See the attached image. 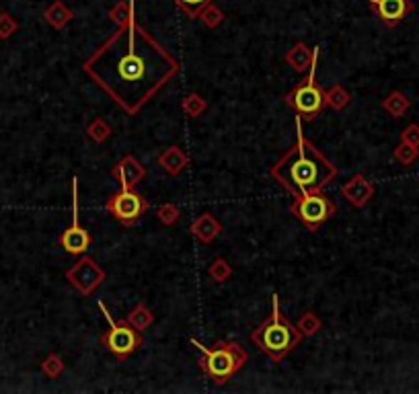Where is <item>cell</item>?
I'll return each instance as SVG.
<instances>
[{"label": "cell", "instance_id": "cell-1", "mask_svg": "<svg viewBox=\"0 0 419 394\" xmlns=\"http://www.w3.org/2000/svg\"><path fill=\"white\" fill-rule=\"evenodd\" d=\"M126 37H128L126 50L117 54L113 52L110 43H105L99 52L111 55L113 60L107 62L92 55L87 62V72L120 105L134 111L159 87H163V82H166L177 68L175 62L166 54L157 55L152 60L150 55H144L136 50V23L132 15V4H129Z\"/></svg>", "mask_w": 419, "mask_h": 394}, {"label": "cell", "instance_id": "cell-2", "mask_svg": "<svg viewBox=\"0 0 419 394\" xmlns=\"http://www.w3.org/2000/svg\"><path fill=\"white\" fill-rule=\"evenodd\" d=\"M296 132H298L296 144L272 171L275 179L294 197L321 191L335 175V169L314 150L312 144L304 140L300 119H296Z\"/></svg>", "mask_w": 419, "mask_h": 394}, {"label": "cell", "instance_id": "cell-3", "mask_svg": "<svg viewBox=\"0 0 419 394\" xmlns=\"http://www.w3.org/2000/svg\"><path fill=\"white\" fill-rule=\"evenodd\" d=\"M298 341H300L298 331L284 319V314L280 312L277 296H274V312L265 323L257 326V331L253 333V343L263 353L280 361L298 345Z\"/></svg>", "mask_w": 419, "mask_h": 394}, {"label": "cell", "instance_id": "cell-4", "mask_svg": "<svg viewBox=\"0 0 419 394\" xmlns=\"http://www.w3.org/2000/svg\"><path fill=\"white\" fill-rule=\"evenodd\" d=\"M198 347L201 349V370H203L206 376L210 378L212 382H216V384H222L233 374H237L238 370L245 366V361H247V353L233 341H220L210 349L201 347V345H198Z\"/></svg>", "mask_w": 419, "mask_h": 394}, {"label": "cell", "instance_id": "cell-5", "mask_svg": "<svg viewBox=\"0 0 419 394\" xmlns=\"http://www.w3.org/2000/svg\"><path fill=\"white\" fill-rule=\"evenodd\" d=\"M292 212L300 218V222L304 226H309V230H317L325 220L333 215L335 206L331 203V199L327 196H323L321 191H314V193L294 197Z\"/></svg>", "mask_w": 419, "mask_h": 394}, {"label": "cell", "instance_id": "cell-6", "mask_svg": "<svg viewBox=\"0 0 419 394\" xmlns=\"http://www.w3.org/2000/svg\"><path fill=\"white\" fill-rule=\"evenodd\" d=\"M317 52H319V50L312 52V66H310L309 78H307L304 82H300L296 89L292 90L290 97H288V103H290L292 107L296 109L300 115L309 117V119H312L317 113H321V111L325 109V95H323V90L317 87V82H314V62H317Z\"/></svg>", "mask_w": 419, "mask_h": 394}, {"label": "cell", "instance_id": "cell-7", "mask_svg": "<svg viewBox=\"0 0 419 394\" xmlns=\"http://www.w3.org/2000/svg\"><path fill=\"white\" fill-rule=\"evenodd\" d=\"M105 314H107V312H105ZM107 321H110V331L103 333L101 343H103L117 359L129 358V356L140 347V343H142L138 331L126 323H113L110 314H107Z\"/></svg>", "mask_w": 419, "mask_h": 394}, {"label": "cell", "instance_id": "cell-8", "mask_svg": "<svg viewBox=\"0 0 419 394\" xmlns=\"http://www.w3.org/2000/svg\"><path fill=\"white\" fill-rule=\"evenodd\" d=\"M110 212L120 222H126V224H132L136 222L140 215H144V212L148 210V203L142 196H138L136 191H132L129 187H124L120 193L110 199Z\"/></svg>", "mask_w": 419, "mask_h": 394}, {"label": "cell", "instance_id": "cell-9", "mask_svg": "<svg viewBox=\"0 0 419 394\" xmlns=\"http://www.w3.org/2000/svg\"><path fill=\"white\" fill-rule=\"evenodd\" d=\"M370 6L388 27L399 25L407 17V13L413 11V4L409 0H370Z\"/></svg>", "mask_w": 419, "mask_h": 394}, {"label": "cell", "instance_id": "cell-10", "mask_svg": "<svg viewBox=\"0 0 419 394\" xmlns=\"http://www.w3.org/2000/svg\"><path fill=\"white\" fill-rule=\"evenodd\" d=\"M60 243L64 247V251L70 252V255H80L89 249L91 245V234L87 233L80 224H78V208L74 206V222L70 228H66L62 236H60Z\"/></svg>", "mask_w": 419, "mask_h": 394}, {"label": "cell", "instance_id": "cell-11", "mask_svg": "<svg viewBox=\"0 0 419 394\" xmlns=\"http://www.w3.org/2000/svg\"><path fill=\"white\" fill-rule=\"evenodd\" d=\"M173 2L181 9L187 17L196 18L203 9H208V6H210V2H212V0H173Z\"/></svg>", "mask_w": 419, "mask_h": 394}]
</instances>
